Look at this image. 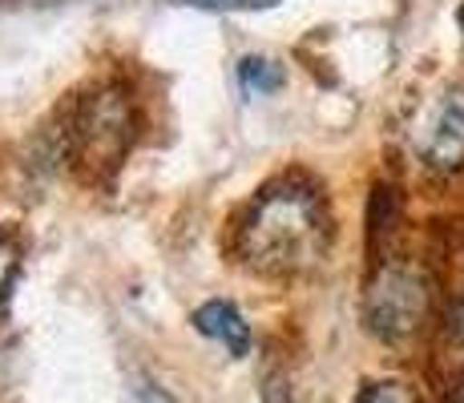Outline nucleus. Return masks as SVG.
<instances>
[{
  "label": "nucleus",
  "mask_w": 464,
  "mask_h": 403,
  "mask_svg": "<svg viewBox=\"0 0 464 403\" xmlns=\"http://www.w3.org/2000/svg\"><path fill=\"white\" fill-rule=\"evenodd\" d=\"M178 8H202V13H258V8H275L279 0H166Z\"/></svg>",
  "instance_id": "nucleus-8"
},
{
  "label": "nucleus",
  "mask_w": 464,
  "mask_h": 403,
  "mask_svg": "<svg viewBox=\"0 0 464 403\" xmlns=\"http://www.w3.org/2000/svg\"><path fill=\"white\" fill-rule=\"evenodd\" d=\"M194 331L198 335H207L214 339V343H222L235 360H243L246 351H251V327H246V319L238 315L235 307H230L227 299H210V302H202L198 311H194Z\"/></svg>",
  "instance_id": "nucleus-5"
},
{
  "label": "nucleus",
  "mask_w": 464,
  "mask_h": 403,
  "mask_svg": "<svg viewBox=\"0 0 464 403\" xmlns=\"http://www.w3.org/2000/svg\"><path fill=\"white\" fill-rule=\"evenodd\" d=\"M16 266H21V242H16L13 235H5L0 238V302H5L8 286H13Z\"/></svg>",
  "instance_id": "nucleus-9"
},
{
  "label": "nucleus",
  "mask_w": 464,
  "mask_h": 403,
  "mask_svg": "<svg viewBox=\"0 0 464 403\" xmlns=\"http://www.w3.org/2000/svg\"><path fill=\"white\" fill-rule=\"evenodd\" d=\"M355 403H416V396H412V388L400 379H376L355 396Z\"/></svg>",
  "instance_id": "nucleus-7"
},
{
  "label": "nucleus",
  "mask_w": 464,
  "mask_h": 403,
  "mask_svg": "<svg viewBox=\"0 0 464 403\" xmlns=\"http://www.w3.org/2000/svg\"><path fill=\"white\" fill-rule=\"evenodd\" d=\"M133 130H138V118H133L130 93L118 85H102L77 105L73 125H69V146L89 174H105L130 154Z\"/></svg>",
  "instance_id": "nucleus-3"
},
{
  "label": "nucleus",
  "mask_w": 464,
  "mask_h": 403,
  "mask_svg": "<svg viewBox=\"0 0 464 403\" xmlns=\"http://www.w3.org/2000/svg\"><path fill=\"white\" fill-rule=\"evenodd\" d=\"M432 302H436L432 274L420 263L388 258L372 274L368 291H363V322L383 343H404V339H416L428 327Z\"/></svg>",
  "instance_id": "nucleus-2"
},
{
  "label": "nucleus",
  "mask_w": 464,
  "mask_h": 403,
  "mask_svg": "<svg viewBox=\"0 0 464 403\" xmlns=\"http://www.w3.org/2000/svg\"><path fill=\"white\" fill-rule=\"evenodd\" d=\"M133 403H178L169 391L162 388V383H154V379H141L138 388H133Z\"/></svg>",
  "instance_id": "nucleus-10"
},
{
  "label": "nucleus",
  "mask_w": 464,
  "mask_h": 403,
  "mask_svg": "<svg viewBox=\"0 0 464 403\" xmlns=\"http://www.w3.org/2000/svg\"><path fill=\"white\" fill-rule=\"evenodd\" d=\"M332 218L315 186L275 182L238 222V254L258 274H303L324 263Z\"/></svg>",
  "instance_id": "nucleus-1"
},
{
  "label": "nucleus",
  "mask_w": 464,
  "mask_h": 403,
  "mask_svg": "<svg viewBox=\"0 0 464 403\" xmlns=\"http://www.w3.org/2000/svg\"><path fill=\"white\" fill-rule=\"evenodd\" d=\"M283 65L271 57H243L238 61V85H243V93L251 97H266L275 93V89H283Z\"/></svg>",
  "instance_id": "nucleus-6"
},
{
  "label": "nucleus",
  "mask_w": 464,
  "mask_h": 403,
  "mask_svg": "<svg viewBox=\"0 0 464 403\" xmlns=\"http://www.w3.org/2000/svg\"><path fill=\"white\" fill-rule=\"evenodd\" d=\"M449 403H464V379L457 383V391H452V399H449Z\"/></svg>",
  "instance_id": "nucleus-11"
},
{
  "label": "nucleus",
  "mask_w": 464,
  "mask_h": 403,
  "mask_svg": "<svg viewBox=\"0 0 464 403\" xmlns=\"http://www.w3.org/2000/svg\"><path fill=\"white\" fill-rule=\"evenodd\" d=\"M460 33H464V5H460Z\"/></svg>",
  "instance_id": "nucleus-12"
},
{
  "label": "nucleus",
  "mask_w": 464,
  "mask_h": 403,
  "mask_svg": "<svg viewBox=\"0 0 464 403\" xmlns=\"http://www.w3.org/2000/svg\"><path fill=\"white\" fill-rule=\"evenodd\" d=\"M412 149L432 174L464 169V85H449L428 101L412 130Z\"/></svg>",
  "instance_id": "nucleus-4"
}]
</instances>
